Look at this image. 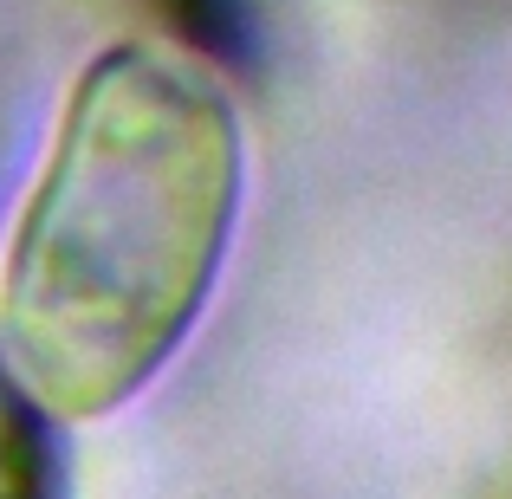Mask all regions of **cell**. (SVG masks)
I'll return each mask as SVG.
<instances>
[{
  "instance_id": "cell-1",
  "label": "cell",
  "mask_w": 512,
  "mask_h": 499,
  "mask_svg": "<svg viewBox=\"0 0 512 499\" xmlns=\"http://www.w3.org/2000/svg\"><path fill=\"white\" fill-rule=\"evenodd\" d=\"M247 188L227 85L169 46L98 52L0 266V357L39 409L111 415L182 350Z\"/></svg>"
},
{
  "instance_id": "cell-2",
  "label": "cell",
  "mask_w": 512,
  "mask_h": 499,
  "mask_svg": "<svg viewBox=\"0 0 512 499\" xmlns=\"http://www.w3.org/2000/svg\"><path fill=\"white\" fill-rule=\"evenodd\" d=\"M0 499H59V467L33 389L0 357Z\"/></svg>"
}]
</instances>
